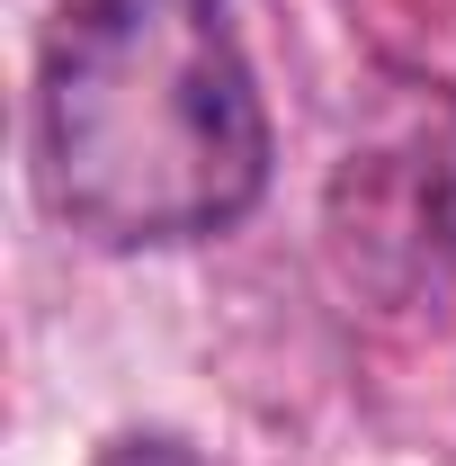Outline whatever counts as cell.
Instances as JSON below:
<instances>
[{"mask_svg": "<svg viewBox=\"0 0 456 466\" xmlns=\"http://www.w3.org/2000/svg\"><path fill=\"white\" fill-rule=\"evenodd\" d=\"M269 188L224 0H63L36 55V198L99 251L206 242Z\"/></svg>", "mask_w": 456, "mask_h": 466, "instance_id": "6da1fadb", "label": "cell"}, {"mask_svg": "<svg viewBox=\"0 0 456 466\" xmlns=\"http://www.w3.org/2000/svg\"><path fill=\"white\" fill-rule=\"evenodd\" d=\"M99 466H206V458H197L188 440H171V431H125Z\"/></svg>", "mask_w": 456, "mask_h": 466, "instance_id": "3957f363", "label": "cell"}, {"mask_svg": "<svg viewBox=\"0 0 456 466\" xmlns=\"http://www.w3.org/2000/svg\"><path fill=\"white\" fill-rule=\"evenodd\" d=\"M430 116L376 153H349L332 188V242L376 296H421L456 269V144L430 153Z\"/></svg>", "mask_w": 456, "mask_h": 466, "instance_id": "7a4b0ae2", "label": "cell"}]
</instances>
